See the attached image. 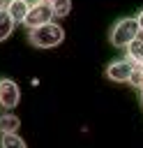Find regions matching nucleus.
Segmentation results:
<instances>
[{"mask_svg":"<svg viewBox=\"0 0 143 148\" xmlns=\"http://www.w3.org/2000/svg\"><path fill=\"white\" fill-rule=\"evenodd\" d=\"M138 97H141V104H143V88H138Z\"/></svg>","mask_w":143,"mask_h":148,"instance_id":"16","label":"nucleus"},{"mask_svg":"<svg viewBox=\"0 0 143 148\" xmlns=\"http://www.w3.org/2000/svg\"><path fill=\"white\" fill-rule=\"evenodd\" d=\"M0 148H28V146L16 132H12V134H0Z\"/></svg>","mask_w":143,"mask_h":148,"instance_id":"11","label":"nucleus"},{"mask_svg":"<svg viewBox=\"0 0 143 148\" xmlns=\"http://www.w3.org/2000/svg\"><path fill=\"white\" fill-rule=\"evenodd\" d=\"M28 9H30V7H28L23 0H9L5 12L12 16V21H14V23H23V21H25V16H28Z\"/></svg>","mask_w":143,"mask_h":148,"instance_id":"7","label":"nucleus"},{"mask_svg":"<svg viewBox=\"0 0 143 148\" xmlns=\"http://www.w3.org/2000/svg\"><path fill=\"white\" fill-rule=\"evenodd\" d=\"M136 65L127 58H120V60H111L106 65V79L108 81H115V83H127L129 81V74Z\"/></svg>","mask_w":143,"mask_h":148,"instance_id":"5","label":"nucleus"},{"mask_svg":"<svg viewBox=\"0 0 143 148\" xmlns=\"http://www.w3.org/2000/svg\"><path fill=\"white\" fill-rule=\"evenodd\" d=\"M125 56L127 60H131L136 67L143 62V37H134L127 46H125Z\"/></svg>","mask_w":143,"mask_h":148,"instance_id":"6","label":"nucleus"},{"mask_svg":"<svg viewBox=\"0 0 143 148\" xmlns=\"http://www.w3.org/2000/svg\"><path fill=\"white\" fill-rule=\"evenodd\" d=\"M21 127V118L12 111H2L0 113V134H12Z\"/></svg>","mask_w":143,"mask_h":148,"instance_id":"8","label":"nucleus"},{"mask_svg":"<svg viewBox=\"0 0 143 148\" xmlns=\"http://www.w3.org/2000/svg\"><path fill=\"white\" fill-rule=\"evenodd\" d=\"M53 18H55V16H53L51 5H48L46 0H42V2L32 5V7L28 9V16H25L23 25L30 30V28H39V25H44V23H51Z\"/></svg>","mask_w":143,"mask_h":148,"instance_id":"3","label":"nucleus"},{"mask_svg":"<svg viewBox=\"0 0 143 148\" xmlns=\"http://www.w3.org/2000/svg\"><path fill=\"white\" fill-rule=\"evenodd\" d=\"M23 2H25L28 7H32V5H37V2H42V0H23Z\"/></svg>","mask_w":143,"mask_h":148,"instance_id":"14","label":"nucleus"},{"mask_svg":"<svg viewBox=\"0 0 143 148\" xmlns=\"http://www.w3.org/2000/svg\"><path fill=\"white\" fill-rule=\"evenodd\" d=\"M62 39H65V30L60 23H53V21L28 30V44L35 49H53L62 44Z\"/></svg>","mask_w":143,"mask_h":148,"instance_id":"1","label":"nucleus"},{"mask_svg":"<svg viewBox=\"0 0 143 148\" xmlns=\"http://www.w3.org/2000/svg\"><path fill=\"white\" fill-rule=\"evenodd\" d=\"M18 102H21L18 83L12 81V79H0V109L2 111H12V109H16Z\"/></svg>","mask_w":143,"mask_h":148,"instance_id":"4","label":"nucleus"},{"mask_svg":"<svg viewBox=\"0 0 143 148\" xmlns=\"http://www.w3.org/2000/svg\"><path fill=\"white\" fill-rule=\"evenodd\" d=\"M138 35H141V32H138V23H136V18L125 16V18H118V21H115V25L111 28L108 39H111L113 46L125 49V46H127L134 37H138Z\"/></svg>","mask_w":143,"mask_h":148,"instance_id":"2","label":"nucleus"},{"mask_svg":"<svg viewBox=\"0 0 143 148\" xmlns=\"http://www.w3.org/2000/svg\"><path fill=\"white\" fill-rule=\"evenodd\" d=\"M48 5L53 9V16L55 18H65L72 12V0H48Z\"/></svg>","mask_w":143,"mask_h":148,"instance_id":"9","label":"nucleus"},{"mask_svg":"<svg viewBox=\"0 0 143 148\" xmlns=\"http://www.w3.org/2000/svg\"><path fill=\"white\" fill-rule=\"evenodd\" d=\"M14 21H12V16L2 9L0 12V42H5L7 37H12V32H14Z\"/></svg>","mask_w":143,"mask_h":148,"instance_id":"10","label":"nucleus"},{"mask_svg":"<svg viewBox=\"0 0 143 148\" xmlns=\"http://www.w3.org/2000/svg\"><path fill=\"white\" fill-rule=\"evenodd\" d=\"M136 23H138V32H143V9L136 14Z\"/></svg>","mask_w":143,"mask_h":148,"instance_id":"13","label":"nucleus"},{"mask_svg":"<svg viewBox=\"0 0 143 148\" xmlns=\"http://www.w3.org/2000/svg\"><path fill=\"white\" fill-rule=\"evenodd\" d=\"M134 90H138V88H143V72H141V67H134L131 69V74H129V81H127Z\"/></svg>","mask_w":143,"mask_h":148,"instance_id":"12","label":"nucleus"},{"mask_svg":"<svg viewBox=\"0 0 143 148\" xmlns=\"http://www.w3.org/2000/svg\"><path fill=\"white\" fill-rule=\"evenodd\" d=\"M7 2H9V0H0V12H2V9H7Z\"/></svg>","mask_w":143,"mask_h":148,"instance_id":"15","label":"nucleus"},{"mask_svg":"<svg viewBox=\"0 0 143 148\" xmlns=\"http://www.w3.org/2000/svg\"><path fill=\"white\" fill-rule=\"evenodd\" d=\"M138 67H141V72H143V62H141V65H138Z\"/></svg>","mask_w":143,"mask_h":148,"instance_id":"17","label":"nucleus"}]
</instances>
